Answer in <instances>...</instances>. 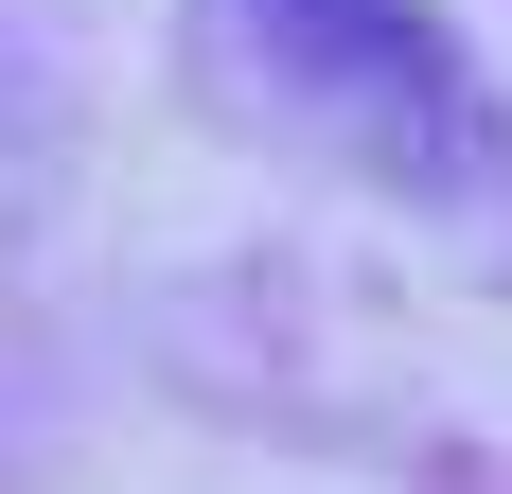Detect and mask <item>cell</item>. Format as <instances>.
Listing matches in <instances>:
<instances>
[{
    "label": "cell",
    "instance_id": "obj_1",
    "mask_svg": "<svg viewBox=\"0 0 512 494\" xmlns=\"http://www.w3.org/2000/svg\"><path fill=\"white\" fill-rule=\"evenodd\" d=\"M265 36L301 53L318 89H354L371 124H407V159H460V53L424 36L407 0H265Z\"/></svg>",
    "mask_w": 512,
    "mask_h": 494
}]
</instances>
